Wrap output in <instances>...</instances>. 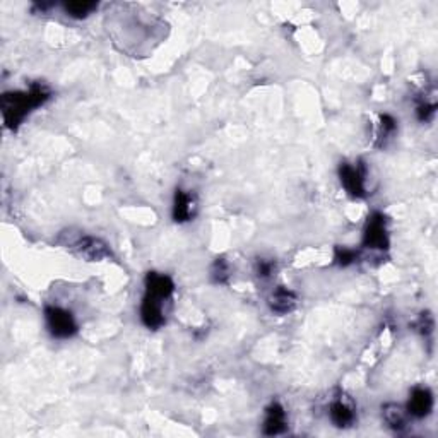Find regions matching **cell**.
Instances as JSON below:
<instances>
[{
    "label": "cell",
    "mask_w": 438,
    "mask_h": 438,
    "mask_svg": "<svg viewBox=\"0 0 438 438\" xmlns=\"http://www.w3.org/2000/svg\"><path fill=\"white\" fill-rule=\"evenodd\" d=\"M50 96V89L43 84H33L24 93H7V95H3L2 115L6 125L13 130L17 129V125L26 118V115L47 103Z\"/></svg>",
    "instance_id": "obj_1"
},
{
    "label": "cell",
    "mask_w": 438,
    "mask_h": 438,
    "mask_svg": "<svg viewBox=\"0 0 438 438\" xmlns=\"http://www.w3.org/2000/svg\"><path fill=\"white\" fill-rule=\"evenodd\" d=\"M45 319H47V325L52 336H55V338L67 339L72 338L77 332V324L72 313L60 308V306H47L45 308Z\"/></svg>",
    "instance_id": "obj_2"
},
{
    "label": "cell",
    "mask_w": 438,
    "mask_h": 438,
    "mask_svg": "<svg viewBox=\"0 0 438 438\" xmlns=\"http://www.w3.org/2000/svg\"><path fill=\"white\" fill-rule=\"evenodd\" d=\"M363 245L372 250L389 249V233L384 214L375 212L366 221L365 231H363Z\"/></svg>",
    "instance_id": "obj_3"
},
{
    "label": "cell",
    "mask_w": 438,
    "mask_h": 438,
    "mask_svg": "<svg viewBox=\"0 0 438 438\" xmlns=\"http://www.w3.org/2000/svg\"><path fill=\"white\" fill-rule=\"evenodd\" d=\"M339 178L350 196L358 197V199L365 197V171H363V168L359 164H357V166L347 163L341 164Z\"/></svg>",
    "instance_id": "obj_4"
},
{
    "label": "cell",
    "mask_w": 438,
    "mask_h": 438,
    "mask_svg": "<svg viewBox=\"0 0 438 438\" xmlns=\"http://www.w3.org/2000/svg\"><path fill=\"white\" fill-rule=\"evenodd\" d=\"M72 249L86 260H103L107 257H110V250L104 245L103 242L98 238L93 237H81L72 243Z\"/></svg>",
    "instance_id": "obj_5"
},
{
    "label": "cell",
    "mask_w": 438,
    "mask_h": 438,
    "mask_svg": "<svg viewBox=\"0 0 438 438\" xmlns=\"http://www.w3.org/2000/svg\"><path fill=\"white\" fill-rule=\"evenodd\" d=\"M433 409V394L430 389L416 387L411 392L409 402H407V414L414 418H426Z\"/></svg>",
    "instance_id": "obj_6"
},
{
    "label": "cell",
    "mask_w": 438,
    "mask_h": 438,
    "mask_svg": "<svg viewBox=\"0 0 438 438\" xmlns=\"http://www.w3.org/2000/svg\"><path fill=\"white\" fill-rule=\"evenodd\" d=\"M141 319L144 322L146 327L159 329L164 324L163 299L144 295V299H142L141 305Z\"/></svg>",
    "instance_id": "obj_7"
},
{
    "label": "cell",
    "mask_w": 438,
    "mask_h": 438,
    "mask_svg": "<svg viewBox=\"0 0 438 438\" xmlns=\"http://www.w3.org/2000/svg\"><path fill=\"white\" fill-rule=\"evenodd\" d=\"M175 290V284L171 278L166 274H159V272H149L146 276V295L158 299H168L171 297Z\"/></svg>",
    "instance_id": "obj_8"
},
{
    "label": "cell",
    "mask_w": 438,
    "mask_h": 438,
    "mask_svg": "<svg viewBox=\"0 0 438 438\" xmlns=\"http://www.w3.org/2000/svg\"><path fill=\"white\" fill-rule=\"evenodd\" d=\"M286 413H284L283 406L279 402H272L271 406L265 409V419H264V435H281L286 432Z\"/></svg>",
    "instance_id": "obj_9"
},
{
    "label": "cell",
    "mask_w": 438,
    "mask_h": 438,
    "mask_svg": "<svg viewBox=\"0 0 438 438\" xmlns=\"http://www.w3.org/2000/svg\"><path fill=\"white\" fill-rule=\"evenodd\" d=\"M329 414H331L332 423H334L338 428H347L354 423L357 419V413H354V407L347 402L346 398L339 396L332 400L331 409H329Z\"/></svg>",
    "instance_id": "obj_10"
},
{
    "label": "cell",
    "mask_w": 438,
    "mask_h": 438,
    "mask_svg": "<svg viewBox=\"0 0 438 438\" xmlns=\"http://www.w3.org/2000/svg\"><path fill=\"white\" fill-rule=\"evenodd\" d=\"M297 303V295L284 286H279L278 290H274V293L269 298V305H271L272 312L276 313H290L291 310H295Z\"/></svg>",
    "instance_id": "obj_11"
},
{
    "label": "cell",
    "mask_w": 438,
    "mask_h": 438,
    "mask_svg": "<svg viewBox=\"0 0 438 438\" xmlns=\"http://www.w3.org/2000/svg\"><path fill=\"white\" fill-rule=\"evenodd\" d=\"M194 199L190 194H187L185 190H177L175 194V202H173V219L177 223H185L194 218Z\"/></svg>",
    "instance_id": "obj_12"
},
{
    "label": "cell",
    "mask_w": 438,
    "mask_h": 438,
    "mask_svg": "<svg viewBox=\"0 0 438 438\" xmlns=\"http://www.w3.org/2000/svg\"><path fill=\"white\" fill-rule=\"evenodd\" d=\"M407 411L402 409L400 406H396V404H387L384 407V418L387 421V425L394 430H404L406 428V421H407Z\"/></svg>",
    "instance_id": "obj_13"
},
{
    "label": "cell",
    "mask_w": 438,
    "mask_h": 438,
    "mask_svg": "<svg viewBox=\"0 0 438 438\" xmlns=\"http://www.w3.org/2000/svg\"><path fill=\"white\" fill-rule=\"evenodd\" d=\"M65 13L70 17H76V19H82V17H88L93 10L98 9V3L96 2H69L65 3Z\"/></svg>",
    "instance_id": "obj_14"
},
{
    "label": "cell",
    "mask_w": 438,
    "mask_h": 438,
    "mask_svg": "<svg viewBox=\"0 0 438 438\" xmlns=\"http://www.w3.org/2000/svg\"><path fill=\"white\" fill-rule=\"evenodd\" d=\"M398 130V122L391 117V115H382L380 117V134H379V139H380V146L385 144V141L391 139L392 136L396 134Z\"/></svg>",
    "instance_id": "obj_15"
},
{
    "label": "cell",
    "mask_w": 438,
    "mask_h": 438,
    "mask_svg": "<svg viewBox=\"0 0 438 438\" xmlns=\"http://www.w3.org/2000/svg\"><path fill=\"white\" fill-rule=\"evenodd\" d=\"M211 278L214 283H218V284L226 283L228 278H230V265L226 264V260L216 259L211 269Z\"/></svg>",
    "instance_id": "obj_16"
},
{
    "label": "cell",
    "mask_w": 438,
    "mask_h": 438,
    "mask_svg": "<svg viewBox=\"0 0 438 438\" xmlns=\"http://www.w3.org/2000/svg\"><path fill=\"white\" fill-rule=\"evenodd\" d=\"M334 259L339 265L346 267V265H351L354 260L358 259V252H354V250H351V249H344V247H338V249H336Z\"/></svg>",
    "instance_id": "obj_17"
},
{
    "label": "cell",
    "mask_w": 438,
    "mask_h": 438,
    "mask_svg": "<svg viewBox=\"0 0 438 438\" xmlns=\"http://www.w3.org/2000/svg\"><path fill=\"white\" fill-rule=\"evenodd\" d=\"M435 103H426V101H421L416 108V115L419 122H430L433 117H435Z\"/></svg>",
    "instance_id": "obj_18"
},
{
    "label": "cell",
    "mask_w": 438,
    "mask_h": 438,
    "mask_svg": "<svg viewBox=\"0 0 438 438\" xmlns=\"http://www.w3.org/2000/svg\"><path fill=\"white\" fill-rule=\"evenodd\" d=\"M416 329H418L419 332H421L423 336L432 334V332H433V319H432V317H430L428 312L421 313V315H419V319L416 322Z\"/></svg>",
    "instance_id": "obj_19"
},
{
    "label": "cell",
    "mask_w": 438,
    "mask_h": 438,
    "mask_svg": "<svg viewBox=\"0 0 438 438\" xmlns=\"http://www.w3.org/2000/svg\"><path fill=\"white\" fill-rule=\"evenodd\" d=\"M272 267H274V265H272V262L259 260L257 262V274H259L260 278H269V276H271V272H272Z\"/></svg>",
    "instance_id": "obj_20"
}]
</instances>
